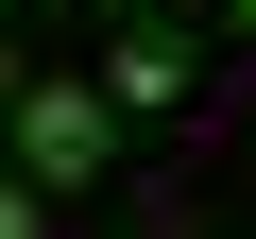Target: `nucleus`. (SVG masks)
Instances as JSON below:
<instances>
[{"label":"nucleus","mask_w":256,"mask_h":239,"mask_svg":"<svg viewBox=\"0 0 256 239\" xmlns=\"http://www.w3.org/2000/svg\"><path fill=\"white\" fill-rule=\"evenodd\" d=\"M102 137H120V102H102V86H34L18 120H0V154L52 171V188H86V171H102Z\"/></svg>","instance_id":"1"},{"label":"nucleus","mask_w":256,"mask_h":239,"mask_svg":"<svg viewBox=\"0 0 256 239\" xmlns=\"http://www.w3.org/2000/svg\"><path fill=\"white\" fill-rule=\"evenodd\" d=\"M102 102H188V52H171V34H120V52H102Z\"/></svg>","instance_id":"2"},{"label":"nucleus","mask_w":256,"mask_h":239,"mask_svg":"<svg viewBox=\"0 0 256 239\" xmlns=\"http://www.w3.org/2000/svg\"><path fill=\"white\" fill-rule=\"evenodd\" d=\"M0 239H52V188L34 171H0Z\"/></svg>","instance_id":"3"},{"label":"nucleus","mask_w":256,"mask_h":239,"mask_svg":"<svg viewBox=\"0 0 256 239\" xmlns=\"http://www.w3.org/2000/svg\"><path fill=\"white\" fill-rule=\"evenodd\" d=\"M120 18H137V0H120Z\"/></svg>","instance_id":"4"},{"label":"nucleus","mask_w":256,"mask_h":239,"mask_svg":"<svg viewBox=\"0 0 256 239\" xmlns=\"http://www.w3.org/2000/svg\"><path fill=\"white\" fill-rule=\"evenodd\" d=\"M239 18H256V0H239Z\"/></svg>","instance_id":"5"}]
</instances>
